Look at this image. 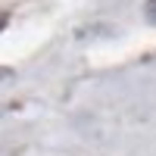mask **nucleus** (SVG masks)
<instances>
[{
  "mask_svg": "<svg viewBox=\"0 0 156 156\" xmlns=\"http://www.w3.org/2000/svg\"><path fill=\"white\" fill-rule=\"evenodd\" d=\"M144 12H147V19H150V22H156V0H147Z\"/></svg>",
  "mask_w": 156,
  "mask_h": 156,
  "instance_id": "f257e3e1",
  "label": "nucleus"
},
{
  "mask_svg": "<svg viewBox=\"0 0 156 156\" xmlns=\"http://www.w3.org/2000/svg\"><path fill=\"white\" fill-rule=\"evenodd\" d=\"M6 25H9V16H6V12H3V9H0V31H3V28H6Z\"/></svg>",
  "mask_w": 156,
  "mask_h": 156,
  "instance_id": "f03ea898",
  "label": "nucleus"
}]
</instances>
